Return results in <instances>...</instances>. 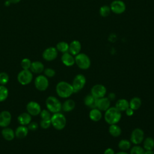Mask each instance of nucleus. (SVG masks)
I'll list each match as a JSON object with an SVG mask.
<instances>
[{
    "mask_svg": "<svg viewBox=\"0 0 154 154\" xmlns=\"http://www.w3.org/2000/svg\"><path fill=\"white\" fill-rule=\"evenodd\" d=\"M75 102L73 99H68L62 103V110L64 112H70L75 109Z\"/></svg>",
    "mask_w": 154,
    "mask_h": 154,
    "instance_id": "21",
    "label": "nucleus"
},
{
    "mask_svg": "<svg viewBox=\"0 0 154 154\" xmlns=\"http://www.w3.org/2000/svg\"><path fill=\"white\" fill-rule=\"evenodd\" d=\"M108 132L112 137H118L122 134V129L117 124L110 125L108 128Z\"/></svg>",
    "mask_w": 154,
    "mask_h": 154,
    "instance_id": "27",
    "label": "nucleus"
},
{
    "mask_svg": "<svg viewBox=\"0 0 154 154\" xmlns=\"http://www.w3.org/2000/svg\"><path fill=\"white\" fill-rule=\"evenodd\" d=\"M129 108L135 111L141 107L142 105V100L140 97L135 96L132 97L130 100V101H129Z\"/></svg>",
    "mask_w": 154,
    "mask_h": 154,
    "instance_id": "25",
    "label": "nucleus"
},
{
    "mask_svg": "<svg viewBox=\"0 0 154 154\" xmlns=\"http://www.w3.org/2000/svg\"><path fill=\"white\" fill-rule=\"evenodd\" d=\"M62 63L67 67H71L75 64V57L69 52L63 53L61 56Z\"/></svg>",
    "mask_w": 154,
    "mask_h": 154,
    "instance_id": "17",
    "label": "nucleus"
},
{
    "mask_svg": "<svg viewBox=\"0 0 154 154\" xmlns=\"http://www.w3.org/2000/svg\"><path fill=\"white\" fill-rule=\"evenodd\" d=\"M51 125V120H42L40 123V126L43 129H48Z\"/></svg>",
    "mask_w": 154,
    "mask_h": 154,
    "instance_id": "38",
    "label": "nucleus"
},
{
    "mask_svg": "<svg viewBox=\"0 0 154 154\" xmlns=\"http://www.w3.org/2000/svg\"><path fill=\"white\" fill-rule=\"evenodd\" d=\"M118 147L122 151H127L132 147V143L130 140L126 139H122L119 141Z\"/></svg>",
    "mask_w": 154,
    "mask_h": 154,
    "instance_id": "29",
    "label": "nucleus"
},
{
    "mask_svg": "<svg viewBox=\"0 0 154 154\" xmlns=\"http://www.w3.org/2000/svg\"><path fill=\"white\" fill-rule=\"evenodd\" d=\"M33 75L32 72L29 70H21L17 75V79L18 82L22 85L29 84L32 80Z\"/></svg>",
    "mask_w": 154,
    "mask_h": 154,
    "instance_id": "7",
    "label": "nucleus"
},
{
    "mask_svg": "<svg viewBox=\"0 0 154 154\" xmlns=\"http://www.w3.org/2000/svg\"><path fill=\"white\" fill-rule=\"evenodd\" d=\"M111 12V9L109 6H108L106 5H102V7H100L99 10V14L103 17H107L110 14V13Z\"/></svg>",
    "mask_w": 154,
    "mask_h": 154,
    "instance_id": "33",
    "label": "nucleus"
},
{
    "mask_svg": "<svg viewBox=\"0 0 154 154\" xmlns=\"http://www.w3.org/2000/svg\"><path fill=\"white\" fill-rule=\"evenodd\" d=\"M115 107L120 112L125 111V110L129 107V101L126 99H119L117 100Z\"/></svg>",
    "mask_w": 154,
    "mask_h": 154,
    "instance_id": "24",
    "label": "nucleus"
},
{
    "mask_svg": "<svg viewBox=\"0 0 154 154\" xmlns=\"http://www.w3.org/2000/svg\"><path fill=\"white\" fill-rule=\"evenodd\" d=\"M28 127H26L25 126L21 125L17 128L16 129L14 134L15 137H16L17 138H23L26 137L28 134Z\"/></svg>",
    "mask_w": 154,
    "mask_h": 154,
    "instance_id": "23",
    "label": "nucleus"
},
{
    "mask_svg": "<svg viewBox=\"0 0 154 154\" xmlns=\"http://www.w3.org/2000/svg\"><path fill=\"white\" fill-rule=\"evenodd\" d=\"M10 4H11V3H10L8 0H7V1H6L5 2V5L6 6H8Z\"/></svg>",
    "mask_w": 154,
    "mask_h": 154,
    "instance_id": "46",
    "label": "nucleus"
},
{
    "mask_svg": "<svg viewBox=\"0 0 154 154\" xmlns=\"http://www.w3.org/2000/svg\"><path fill=\"white\" fill-rule=\"evenodd\" d=\"M11 4H17L21 0H8Z\"/></svg>",
    "mask_w": 154,
    "mask_h": 154,
    "instance_id": "43",
    "label": "nucleus"
},
{
    "mask_svg": "<svg viewBox=\"0 0 154 154\" xmlns=\"http://www.w3.org/2000/svg\"><path fill=\"white\" fill-rule=\"evenodd\" d=\"M111 11L116 14H120L123 13L126 8L125 3L121 0H114L110 4Z\"/></svg>",
    "mask_w": 154,
    "mask_h": 154,
    "instance_id": "11",
    "label": "nucleus"
},
{
    "mask_svg": "<svg viewBox=\"0 0 154 154\" xmlns=\"http://www.w3.org/2000/svg\"><path fill=\"white\" fill-rule=\"evenodd\" d=\"M43 72L45 76L47 78H52L55 75V71L52 68H46Z\"/></svg>",
    "mask_w": 154,
    "mask_h": 154,
    "instance_id": "37",
    "label": "nucleus"
},
{
    "mask_svg": "<svg viewBox=\"0 0 154 154\" xmlns=\"http://www.w3.org/2000/svg\"><path fill=\"white\" fill-rule=\"evenodd\" d=\"M75 61L77 66L82 70H87L91 66V60L89 57L84 53H79L75 56Z\"/></svg>",
    "mask_w": 154,
    "mask_h": 154,
    "instance_id": "5",
    "label": "nucleus"
},
{
    "mask_svg": "<svg viewBox=\"0 0 154 154\" xmlns=\"http://www.w3.org/2000/svg\"><path fill=\"white\" fill-rule=\"evenodd\" d=\"M58 56V51L56 48L49 47L46 48L43 52L42 57L44 60L48 61H51L56 59Z\"/></svg>",
    "mask_w": 154,
    "mask_h": 154,
    "instance_id": "12",
    "label": "nucleus"
},
{
    "mask_svg": "<svg viewBox=\"0 0 154 154\" xmlns=\"http://www.w3.org/2000/svg\"><path fill=\"white\" fill-rule=\"evenodd\" d=\"M69 44H68L66 42H60L57 44L56 49L58 51L61 52V53H65L67 52H69Z\"/></svg>",
    "mask_w": 154,
    "mask_h": 154,
    "instance_id": "30",
    "label": "nucleus"
},
{
    "mask_svg": "<svg viewBox=\"0 0 154 154\" xmlns=\"http://www.w3.org/2000/svg\"><path fill=\"white\" fill-rule=\"evenodd\" d=\"M106 88L102 84H97L93 85L90 91V94L96 99L105 97L106 94Z\"/></svg>",
    "mask_w": 154,
    "mask_h": 154,
    "instance_id": "10",
    "label": "nucleus"
},
{
    "mask_svg": "<svg viewBox=\"0 0 154 154\" xmlns=\"http://www.w3.org/2000/svg\"><path fill=\"white\" fill-rule=\"evenodd\" d=\"M56 93L61 98H69L74 93L73 88L71 84L66 81L59 82L55 87Z\"/></svg>",
    "mask_w": 154,
    "mask_h": 154,
    "instance_id": "1",
    "label": "nucleus"
},
{
    "mask_svg": "<svg viewBox=\"0 0 154 154\" xmlns=\"http://www.w3.org/2000/svg\"><path fill=\"white\" fill-rule=\"evenodd\" d=\"M29 69L32 72L34 73H40L44 71L45 67L42 62L35 61L31 63Z\"/></svg>",
    "mask_w": 154,
    "mask_h": 154,
    "instance_id": "19",
    "label": "nucleus"
},
{
    "mask_svg": "<svg viewBox=\"0 0 154 154\" xmlns=\"http://www.w3.org/2000/svg\"><path fill=\"white\" fill-rule=\"evenodd\" d=\"M122 118V113L115 106L109 107L105 111L104 119L106 123L110 125L117 124Z\"/></svg>",
    "mask_w": 154,
    "mask_h": 154,
    "instance_id": "2",
    "label": "nucleus"
},
{
    "mask_svg": "<svg viewBox=\"0 0 154 154\" xmlns=\"http://www.w3.org/2000/svg\"><path fill=\"white\" fill-rule=\"evenodd\" d=\"M86 84V78L82 74L76 75L72 81V85L73 88L74 93H77L81 90L85 86Z\"/></svg>",
    "mask_w": 154,
    "mask_h": 154,
    "instance_id": "8",
    "label": "nucleus"
},
{
    "mask_svg": "<svg viewBox=\"0 0 154 154\" xmlns=\"http://www.w3.org/2000/svg\"><path fill=\"white\" fill-rule=\"evenodd\" d=\"M96 100L97 99L93 96L91 94L86 95L84 98V105L91 109L96 108Z\"/></svg>",
    "mask_w": 154,
    "mask_h": 154,
    "instance_id": "20",
    "label": "nucleus"
},
{
    "mask_svg": "<svg viewBox=\"0 0 154 154\" xmlns=\"http://www.w3.org/2000/svg\"><path fill=\"white\" fill-rule=\"evenodd\" d=\"M31 61L28 58H23L21 61V67L24 70H29L31 65Z\"/></svg>",
    "mask_w": 154,
    "mask_h": 154,
    "instance_id": "35",
    "label": "nucleus"
},
{
    "mask_svg": "<svg viewBox=\"0 0 154 154\" xmlns=\"http://www.w3.org/2000/svg\"><path fill=\"white\" fill-rule=\"evenodd\" d=\"M146 154H154L153 150H146Z\"/></svg>",
    "mask_w": 154,
    "mask_h": 154,
    "instance_id": "45",
    "label": "nucleus"
},
{
    "mask_svg": "<svg viewBox=\"0 0 154 154\" xmlns=\"http://www.w3.org/2000/svg\"><path fill=\"white\" fill-rule=\"evenodd\" d=\"M115 154H129L128 153V152H126V151H120V152H118L117 153H115Z\"/></svg>",
    "mask_w": 154,
    "mask_h": 154,
    "instance_id": "44",
    "label": "nucleus"
},
{
    "mask_svg": "<svg viewBox=\"0 0 154 154\" xmlns=\"http://www.w3.org/2000/svg\"><path fill=\"white\" fill-rule=\"evenodd\" d=\"M125 114L127 116H132L134 113V110L131 109V108H128L125 110Z\"/></svg>",
    "mask_w": 154,
    "mask_h": 154,
    "instance_id": "40",
    "label": "nucleus"
},
{
    "mask_svg": "<svg viewBox=\"0 0 154 154\" xmlns=\"http://www.w3.org/2000/svg\"><path fill=\"white\" fill-rule=\"evenodd\" d=\"M40 116L42 120H51L52 116L51 112L48 109L42 110L40 113Z\"/></svg>",
    "mask_w": 154,
    "mask_h": 154,
    "instance_id": "36",
    "label": "nucleus"
},
{
    "mask_svg": "<svg viewBox=\"0 0 154 154\" xmlns=\"http://www.w3.org/2000/svg\"><path fill=\"white\" fill-rule=\"evenodd\" d=\"M129 154H146V150L140 145H134L130 149Z\"/></svg>",
    "mask_w": 154,
    "mask_h": 154,
    "instance_id": "31",
    "label": "nucleus"
},
{
    "mask_svg": "<svg viewBox=\"0 0 154 154\" xmlns=\"http://www.w3.org/2000/svg\"><path fill=\"white\" fill-rule=\"evenodd\" d=\"M103 154H115V152L113 149L111 147H108L105 150Z\"/></svg>",
    "mask_w": 154,
    "mask_h": 154,
    "instance_id": "41",
    "label": "nucleus"
},
{
    "mask_svg": "<svg viewBox=\"0 0 154 154\" xmlns=\"http://www.w3.org/2000/svg\"><path fill=\"white\" fill-rule=\"evenodd\" d=\"M47 109L52 113L59 112L62 110V103L56 97L50 96L46 100Z\"/></svg>",
    "mask_w": 154,
    "mask_h": 154,
    "instance_id": "4",
    "label": "nucleus"
},
{
    "mask_svg": "<svg viewBox=\"0 0 154 154\" xmlns=\"http://www.w3.org/2000/svg\"><path fill=\"white\" fill-rule=\"evenodd\" d=\"M143 147L146 150H152L154 149V138L148 137L143 141Z\"/></svg>",
    "mask_w": 154,
    "mask_h": 154,
    "instance_id": "28",
    "label": "nucleus"
},
{
    "mask_svg": "<svg viewBox=\"0 0 154 154\" xmlns=\"http://www.w3.org/2000/svg\"><path fill=\"white\" fill-rule=\"evenodd\" d=\"M107 97L111 101V100H114L116 99V94L114 93L111 92V93H109L108 94V96Z\"/></svg>",
    "mask_w": 154,
    "mask_h": 154,
    "instance_id": "42",
    "label": "nucleus"
},
{
    "mask_svg": "<svg viewBox=\"0 0 154 154\" xmlns=\"http://www.w3.org/2000/svg\"><path fill=\"white\" fill-rule=\"evenodd\" d=\"M81 50V44L79 41L74 40L69 44V52L73 56H75L80 53Z\"/></svg>",
    "mask_w": 154,
    "mask_h": 154,
    "instance_id": "16",
    "label": "nucleus"
},
{
    "mask_svg": "<svg viewBox=\"0 0 154 154\" xmlns=\"http://www.w3.org/2000/svg\"><path fill=\"white\" fill-rule=\"evenodd\" d=\"M34 85L38 90L41 91H45L49 86V81L48 78L42 75L37 76L34 80Z\"/></svg>",
    "mask_w": 154,
    "mask_h": 154,
    "instance_id": "9",
    "label": "nucleus"
},
{
    "mask_svg": "<svg viewBox=\"0 0 154 154\" xmlns=\"http://www.w3.org/2000/svg\"><path fill=\"white\" fill-rule=\"evenodd\" d=\"M2 135L5 140L7 141H11L14 139L15 134L12 129L6 127L4 128V129L2 130Z\"/></svg>",
    "mask_w": 154,
    "mask_h": 154,
    "instance_id": "26",
    "label": "nucleus"
},
{
    "mask_svg": "<svg viewBox=\"0 0 154 154\" xmlns=\"http://www.w3.org/2000/svg\"><path fill=\"white\" fill-rule=\"evenodd\" d=\"M11 120V113L8 111H3L0 113V126L2 128L8 127Z\"/></svg>",
    "mask_w": 154,
    "mask_h": 154,
    "instance_id": "15",
    "label": "nucleus"
},
{
    "mask_svg": "<svg viewBox=\"0 0 154 154\" xmlns=\"http://www.w3.org/2000/svg\"><path fill=\"white\" fill-rule=\"evenodd\" d=\"M89 118L91 120L94 122L100 121L102 118V111L97 108L91 109L89 112Z\"/></svg>",
    "mask_w": 154,
    "mask_h": 154,
    "instance_id": "18",
    "label": "nucleus"
},
{
    "mask_svg": "<svg viewBox=\"0 0 154 154\" xmlns=\"http://www.w3.org/2000/svg\"><path fill=\"white\" fill-rule=\"evenodd\" d=\"M144 139V131L139 128H135L131 132L130 135V141L134 145H139L141 144Z\"/></svg>",
    "mask_w": 154,
    "mask_h": 154,
    "instance_id": "6",
    "label": "nucleus"
},
{
    "mask_svg": "<svg viewBox=\"0 0 154 154\" xmlns=\"http://www.w3.org/2000/svg\"><path fill=\"white\" fill-rule=\"evenodd\" d=\"M109 107H111V100L107 97H103L99 99H97L96 100V108L101 111H106Z\"/></svg>",
    "mask_w": 154,
    "mask_h": 154,
    "instance_id": "14",
    "label": "nucleus"
},
{
    "mask_svg": "<svg viewBox=\"0 0 154 154\" xmlns=\"http://www.w3.org/2000/svg\"><path fill=\"white\" fill-rule=\"evenodd\" d=\"M9 81V76L5 72L0 73V85H4Z\"/></svg>",
    "mask_w": 154,
    "mask_h": 154,
    "instance_id": "34",
    "label": "nucleus"
},
{
    "mask_svg": "<svg viewBox=\"0 0 154 154\" xmlns=\"http://www.w3.org/2000/svg\"><path fill=\"white\" fill-rule=\"evenodd\" d=\"M26 110L31 116H37L40 114L42 109L39 103L35 101H31L26 105Z\"/></svg>",
    "mask_w": 154,
    "mask_h": 154,
    "instance_id": "13",
    "label": "nucleus"
},
{
    "mask_svg": "<svg viewBox=\"0 0 154 154\" xmlns=\"http://www.w3.org/2000/svg\"><path fill=\"white\" fill-rule=\"evenodd\" d=\"M28 125V129L31 131H35L38 128V124L35 122H31Z\"/></svg>",
    "mask_w": 154,
    "mask_h": 154,
    "instance_id": "39",
    "label": "nucleus"
},
{
    "mask_svg": "<svg viewBox=\"0 0 154 154\" xmlns=\"http://www.w3.org/2000/svg\"><path fill=\"white\" fill-rule=\"evenodd\" d=\"M17 121L21 125H27L31 122V116L28 112L21 113L17 117Z\"/></svg>",
    "mask_w": 154,
    "mask_h": 154,
    "instance_id": "22",
    "label": "nucleus"
},
{
    "mask_svg": "<svg viewBox=\"0 0 154 154\" xmlns=\"http://www.w3.org/2000/svg\"><path fill=\"white\" fill-rule=\"evenodd\" d=\"M8 96V90L5 85H0V102H3Z\"/></svg>",
    "mask_w": 154,
    "mask_h": 154,
    "instance_id": "32",
    "label": "nucleus"
},
{
    "mask_svg": "<svg viewBox=\"0 0 154 154\" xmlns=\"http://www.w3.org/2000/svg\"><path fill=\"white\" fill-rule=\"evenodd\" d=\"M51 125L57 130L63 129L66 125V118L62 113H54L51 118Z\"/></svg>",
    "mask_w": 154,
    "mask_h": 154,
    "instance_id": "3",
    "label": "nucleus"
}]
</instances>
